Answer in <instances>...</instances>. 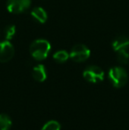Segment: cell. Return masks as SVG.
Here are the masks:
<instances>
[{
  "mask_svg": "<svg viewBox=\"0 0 129 130\" xmlns=\"http://www.w3.org/2000/svg\"><path fill=\"white\" fill-rule=\"evenodd\" d=\"M50 43L45 39H37L34 40L29 47V52L34 59L41 61L48 57L50 52Z\"/></svg>",
  "mask_w": 129,
  "mask_h": 130,
  "instance_id": "obj_1",
  "label": "cell"
},
{
  "mask_svg": "<svg viewBox=\"0 0 129 130\" xmlns=\"http://www.w3.org/2000/svg\"><path fill=\"white\" fill-rule=\"evenodd\" d=\"M70 58L69 56V53L65 51H59V52H55L53 54V58L56 62L58 63H65V62L67 61V59Z\"/></svg>",
  "mask_w": 129,
  "mask_h": 130,
  "instance_id": "obj_11",
  "label": "cell"
},
{
  "mask_svg": "<svg viewBox=\"0 0 129 130\" xmlns=\"http://www.w3.org/2000/svg\"><path fill=\"white\" fill-rule=\"evenodd\" d=\"M31 16L40 23H45L48 19L46 11L42 7H34L31 11Z\"/></svg>",
  "mask_w": 129,
  "mask_h": 130,
  "instance_id": "obj_9",
  "label": "cell"
},
{
  "mask_svg": "<svg viewBox=\"0 0 129 130\" xmlns=\"http://www.w3.org/2000/svg\"><path fill=\"white\" fill-rule=\"evenodd\" d=\"M61 126L59 122L56 121V120H50V121L46 122L42 127L41 130H60Z\"/></svg>",
  "mask_w": 129,
  "mask_h": 130,
  "instance_id": "obj_12",
  "label": "cell"
},
{
  "mask_svg": "<svg viewBox=\"0 0 129 130\" xmlns=\"http://www.w3.org/2000/svg\"><path fill=\"white\" fill-rule=\"evenodd\" d=\"M112 49L116 52H121V51H128L129 52V38L125 36H118L112 42Z\"/></svg>",
  "mask_w": 129,
  "mask_h": 130,
  "instance_id": "obj_7",
  "label": "cell"
},
{
  "mask_svg": "<svg viewBox=\"0 0 129 130\" xmlns=\"http://www.w3.org/2000/svg\"><path fill=\"white\" fill-rule=\"evenodd\" d=\"M117 58L119 63L121 64H126L128 63L129 61V52L128 51H121V52H117Z\"/></svg>",
  "mask_w": 129,
  "mask_h": 130,
  "instance_id": "obj_14",
  "label": "cell"
},
{
  "mask_svg": "<svg viewBox=\"0 0 129 130\" xmlns=\"http://www.w3.org/2000/svg\"><path fill=\"white\" fill-rule=\"evenodd\" d=\"M12 120L10 116L5 113L0 114V130H9L12 127Z\"/></svg>",
  "mask_w": 129,
  "mask_h": 130,
  "instance_id": "obj_10",
  "label": "cell"
},
{
  "mask_svg": "<svg viewBox=\"0 0 129 130\" xmlns=\"http://www.w3.org/2000/svg\"><path fill=\"white\" fill-rule=\"evenodd\" d=\"M16 33V27L13 25H8L7 27H5V31H4V35H5V40L9 41V40L12 39V37L14 36Z\"/></svg>",
  "mask_w": 129,
  "mask_h": 130,
  "instance_id": "obj_13",
  "label": "cell"
},
{
  "mask_svg": "<svg viewBox=\"0 0 129 130\" xmlns=\"http://www.w3.org/2000/svg\"><path fill=\"white\" fill-rule=\"evenodd\" d=\"M70 58L74 62H84L90 57V50L84 44H76L71 50Z\"/></svg>",
  "mask_w": 129,
  "mask_h": 130,
  "instance_id": "obj_4",
  "label": "cell"
},
{
  "mask_svg": "<svg viewBox=\"0 0 129 130\" xmlns=\"http://www.w3.org/2000/svg\"><path fill=\"white\" fill-rule=\"evenodd\" d=\"M108 77L110 83L115 88H122L128 80V74L126 71L121 67H114L109 70Z\"/></svg>",
  "mask_w": 129,
  "mask_h": 130,
  "instance_id": "obj_2",
  "label": "cell"
},
{
  "mask_svg": "<svg viewBox=\"0 0 129 130\" xmlns=\"http://www.w3.org/2000/svg\"><path fill=\"white\" fill-rule=\"evenodd\" d=\"M32 76L34 80L38 82H43L47 79V71L43 65L39 64L35 66L32 70Z\"/></svg>",
  "mask_w": 129,
  "mask_h": 130,
  "instance_id": "obj_8",
  "label": "cell"
},
{
  "mask_svg": "<svg viewBox=\"0 0 129 130\" xmlns=\"http://www.w3.org/2000/svg\"><path fill=\"white\" fill-rule=\"evenodd\" d=\"M83 78L90 83H98L104 79V72L97 66H89L83 71Z\"/></svg>",
  "mask_w": 129,
  "mask_h": 130,
  "instance_id": "obj_3",
  "label": "cell"
},
{
  "mask_svg": "<svg viewBox=\"0 0 129 130\" xmlns=\"http://www.w3.org/2000/svg\"><path fill=\"white\" fill-rule=\"evenodd\" d=\"M14 48L9 41L0 42V62L6 63L10 61L14 56Z\"/></svg>",
  "mask_w": 129,
  "mask_h": 130,
  "instance_id": "obj_6",
  "label": "cell"
},
{
  "mask_svg": "<svg viewBox=\"0 0 129 130\" xmlns=\"http://www.w3.org/2000/svg\"><path fill=\"white\" fill-rule=\"evenodd\" d=\"M31 0H7V10L12 13H22L29 8Z\"/></svg>",
  "mask_w": 129,
  "mask_h": 130,
  "instance_id": "obj_5",
  "label": "cell"
}]
</instances>
